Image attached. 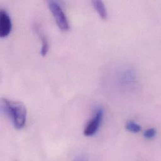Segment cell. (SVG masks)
Segmentation results:
<instances>
[{"instance_id": "1", "label": "cell", "mask_w": 161, "mask_h": 161, "mask_svg": "<svg viewBox=\"0 0 161 161\" xmlns=\"http://www.w3.org/2000/svg\"><path fill=\"white\" fill-rule=\"evenodd\" d=\"M1 109L11 120L16 129H21L25 126L26 120V109L22 103L1 98Z\"/></svg>"}, {"instance_id": "2", "label": "cell", "mask_w": 161, "mask_h": 161, "mask_svg": "<svg viewBox=\"0 0 161 161\" xmlns=\"http://www.w3.org/2000/svg\"><path fill=\"white\" fill-rule=\"evenodd\" d=\"M48 5L60 29L62 31H68L70 28L69 20L59 4L55 1H48Z\"/></svg>"}, {"instance_id": "3", "label": "cell", "mask_w": 161, "mask_h": 161, "mask_svg": "<svg viewBox=\"0 0 161 161\" xmlns=\"http://www.w3.org/2000/svg\"><path fill=\"white\" fill-rule=\"evenodd\" d=\"M103 116V111L102 108L97 110L93 117L88 122L85 127L83 134L85 136H92L96 134L100 127Z\"/></svg>"}, {"instance_id": "4", "label": "cell", "mask_w": 161, "mask_h": 161, "mask_svg": "<svg viewBox=\"0 0 161 161\" xmlns=\"http://www.w3.org/2000/svg\"><path fill=\"white\" fill-rule=\"evenodd\" d=\"M12 23L8 13L3 9L0 11V36L5 38L11 31Z\"/></svg>"}, {"instance_id": "5", "label": "cell", "mask_w": 161, "mask_h": 161, "mask_svg": "<svg viewBox=\"0 0 161 161\" xmlns=\"http://www.w3.org/2000/svg\"><path fill=\"white\" fill-rule=\"evenodd\" d=\"M35 28V31L36 32L37 35H38V37L40 38V40L42 41V47L41 49V55L43 57H45V55H47L48 50H49V44H48V39L46 36V35H45V33L42 31V29L40 28V27L37 25H35L34 26Z\"/></svg>"}, {"instance_id": "6", "label": "cell", "mask_w": 161, "mask_h": 161, "mask_svg": "<svg viewBox=\"0 0 161 161\" xmlns=\"http://www.w3.org/2000/svg\"><path fill=\"white\" fill-rule=\"evenodd\" d=\"M92 4L94 8L98 13V15L100 16V17L103 19H107V9L104 3L102 1L96 0V1H93Z\"/></svg>"}, {"instance_id": "7", "label": "cell", "mask_w": 161, "mask_h": 161, "mask_svg": "<svg viewBox=\"0 0 161 161\" xmlns=\"http://www.w3.org/2000/svg\"><path fill=\"white\" fill-rule=\"evenodd\" d=\"M126 129L130 132L136 134L141 130V127L140 125L133 121H129L126 124Z\"/></svg>"}, {"instance_id": "8", "label": "cell", "mask_w": 161, "mask_h": 161, "mask_svg": "<svg viewBox=\"0 0 161 161\" xmlns=\"http://www.w3.org/2000/svg\"><path fill=\"white\" fill-rule=\"evenodd\" d=\"M156 134H157L156 130L154 128H151L144 131V136L147 139H151L155 137V136H156Z\"/></svg>"}, {"instance_id": "9", "label": "cell", "mask_w": 161, "mask_h": 161, "mask_svg": "<svg viewBox=\"0 0 161 161\" xmlns=\"http://www.w3.org/2000/svg\"><path fill=\"white\" fill-rule=\"evenodd\" d=\"M74 161H86L85 158L83 156H77Z\"/></svg>"}]
</instances>
